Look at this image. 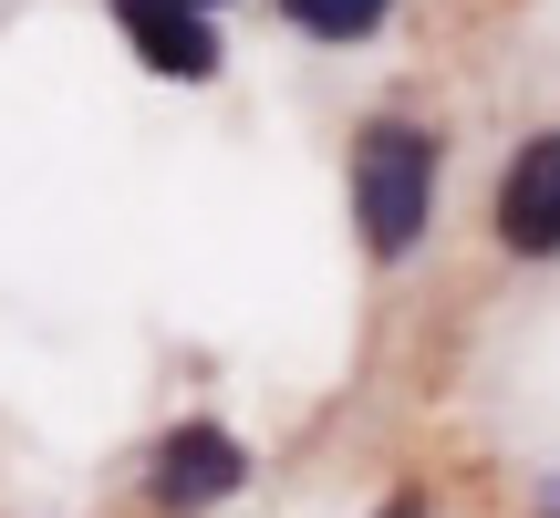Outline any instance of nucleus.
Segmentation results:
<instances>
[{"mask_svg": "<svg viewBox=\"0 0 560 518\" xmlns=\"http://www.w3.org/2000/svg\"><path fill=\"white\" fill-rule=\"evenodd\" d=\"M125 42L145 52V73H177V83H208L219 73V32H208V11H177V0H115Z\"/></svg>", "mask_w": 560, "mask_h": 518, "instance_id": "4", "label": "nucleus"}, {"mask_svg": "<svg viewBox=\"0 0 560 518\" xmlns=\"http://www.w3.org/2000/svg\"><path fill=\"white\" fill-rule=\"evenodd\" d=\"M177 11H219V0H177Z\"/></svg>", "mask_w": 560, "mask_h": 518, "instance_id": "7", "label": "nucleus"}, {"mask_svg": "<svg viewBox=\"0 0 560 518\" xmlns=\"http://www.w3.org/2000/svg\"><path fill=\"white\" fill-rule=\"evenodd\" d=\"M436 166H446V145L425 136V125H405V115L363 125V145H353V219H363V249L374 259H405L425 239V219H436Z\"/></svg>", "mask_w": 560, "mask_h": 518, "instance_id": "1", "label": "nucleus"}, {"mask_svg": "<svg viewBox=\"0 0 560 518\" xmlns=\"http://www.w3.org/2000/svg\"><path fill=\"white\" fill-rule=\"evenodd\" d=\"M499 239L520 259H550L560 249V136H529L499 177Z\"/></svg>", "mask_w": 560, "mask_h": 518, "instance_id": "3", "label": "nucleus"}, {"mask_svg": "<svg viewBox=\"0 0 560 518\" xmlns=\"http://www.w3.org/2000/svg\"><path fill=\"white\" fill-rule=\"evenodd\" d=\"M384 518H425V508H416V498H395V508H384Z\"/></svg>", "mask_w": 560, "mask_h": 518, "instance_id": "6", "label": "nucleus"}, {"mask_svg": "<svg viewBox=\"0 0 560 518\" xmlns=\"http://www.w3.org/2000/svg\"><path fill=\"white\" fill-rule=\"evenodd\" d=\"M249 487V446L229 436V425H177V436L156 446V467H145V498L166 518H198L219 498H240Z\"/></svg>", "mask_w": 560, "mask_h": 518, "instance_id": "2", "label": "nucleus"}, {"mask_svg": "<svg viewBox=\"0 0 560 518\" xmlns=\"http://www.w3.org/2000/svg\"><path fill=\"white\" fill-rule=\"evenodd\" d=\"M280 11H291L312 42H363L384 11H395V0H280Z\"/></svg>", "mask_w": 560, "mask_h": 518, "instance_id": "5", "label": "nucleus"}]
</instances>
